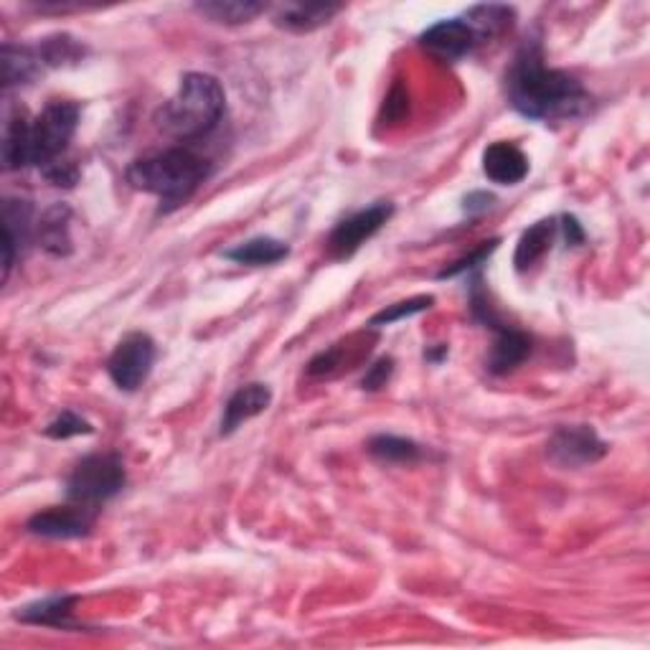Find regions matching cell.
<instances>
[{
  "instance_id": "d6986e66",
  "label": "cell",
  "mask_w": 650,
  "mask_h": 650,
  "mask_svg": "<svg viewBox=\"0 0 650 650\" xmlns=\"http://www.w3.org/2000/svg\"><path fill=\"white\" fill-rule=\"evenodd\" d=\"M287 254H290V247L272 237L247 239V242L237 244L235 250L224 252L227 260L237 264H247V267H270V264L283 262Z\"/></svg>"
},
{
  "instance_id": "ba28073f",
  "label": "cell",
  "mask_w": 650,
  "mask_h": 650,
  "mask_svg": "<svg viewBox=\"0 0 650 650\" xmlns=\"http://www.w3.org/2000/svg\"><path fill=\"white\" fill-rule=\"evenodd\" d=\"M547 455L554 465L565 470L584 468L602 460L607 455V445L590 424H565L554 430L547 443Z\"/></svg>"
},
{
  "instance_id": "4316f807",
  "label": "cell",
  "mask_w": 650,
  "mask_h": 650,
  "mask_svg": "<svg viewBox=\"0 0 650 650\" xmlns=\"http://www.w3.org/2000/svg\"><path fill=\"white\" fill-rule=\"evenodd\" d=\"M391 374H395V358L384 356L379 361H374V364L366 368L364 379H361V387H364L366 391H379L387 387Z\"/></svg>"
},
{
  "instance_id": "7402d4cb",
  "label": "cell",
  "mask_w": 650,
  "mask_h": 650,
  "mask_svg": "<svg viewBox=\"0 0 650 650\" xmlns=\"http://www.w3.org/2000/svg\"><path fill=\"white\" fill-rule=\"evenodd\" d=\"M366 451L374 460L387 463V465H414L424 457L422 445H417L414 440L397 437V435H376L368 440Z\"/></svg>"
},
{
  "instance_id": "7c38bea8",
  "label": "cell",
  "mask_w": 650,
  "mask_h": 650,
  "mask_svg": "<svg viewBox=\"0 0 650 650\" xmlns=\"http://www.w3.org/2000/svg\"><path fill=\"white\" fill-rule=\"evenodd\" d=\"M34 206L26 198H5L3 204V280L11 275L13 264L26 252L34 237Z\"/></svg>"
},
{
  "instance_id": "5b68a950",
  "label": "cell",
  "mask_w": 650,
  "mask_h": 650,
  "mask_svg": "<svg viewBox=\"0 0 650 650\" xmlns=\"http://www.w3.org/2000/svg\"><path fill=\"white\" fill-rule=\"evenodd\" d=\"M127 483L125 465L115 453L87 455L67 478V499L71 503L98 509L104 501L115 499Z\"/></svg>"
},
{
  "instance_id": "603a6c76",
  "label": "cell",
  "mask_w": 650,
  "mask_h": 650,
  "mask_svg": "<svg viewBox=\"0 0 650 650\" xmlns=\"http://www.w3.org/2000/svg\"><path fill=\"white\" fill-rule=\"evenodd\" d=\"M465 21L470 23V28L476 31L478 42L483 44L488 38L503 34L505 28H511L513 8L509 5H476L465 13Z\"/></svg>"
},
{
  "instance_id": "30bf717a",
  "label": "cell",
  "mask_w": 650,
  "mask_h": 650,
  "mask_svg": "<svg viewBox=\"0 0 650 650\" xmlns=\"http://www.w3.org/2000/svg\"><path fill=\"white\" fill-rule=\"evenodd\" d=\"M94 511L79 503L54 505L28 518V532L44 539H79L92 532Z\"/></svg>"
},
{
  "instance_id": "3957f363",
  "label": "cell",
  "mask_w": 650,
  "mask_h": 650,
  "mask_svg": "<svg viewBox=\"0 0 650 650\" xmlns=\"http://www.w3.org/2000/svg\"><path fill=\"white\" fill-rule=\"evenodd\" d=\"M212 175V163L189 148H168L127 166L125 179L133 189L160 198V212H173L196 194Z\"/></svg>"
},
{
  "instance_id": "484cf974",
  "label": "cell",
  "mask_w": 650,
  "mask_h": 650,
  "mask_svg": "<svg viewBox=\"0 0 650 650\" xmlns=\"http://www.w3.org/2000/svg\"><path fill=\"white\" fill-rule=\"evenodd\" d=\"M94 427L84 417H79L71 409H64V412L56 417L54 422H49L44 427V435L52 440H69V437H79V435H92Z\"/></svg>"
},
{
  "instance_id": "4fadbf2b",
  "label": "cell",
  "mask_w": 650,
  "mask_h": 650,
  "mask_svg": "<svg viewBox=\"0 0 650 650\" xmlns=\"http://www.w3.org/2000/svg\"><path fill=\"white\" fill-rule=\"evenodd\" d=\"M483 173L499 186H516L528 175V158L509 140L491 142L483 150Z\"/></svg>"
},
{
  "instance_id": "9c48e42d",
  "label": "cell",
  "mask_w": 650,
  "mask_h": 650,
  "mask_svg": "<svg viewBox=\"0 0 650 650\" xmlns=\"http://www.w3.org/2000/svg\"><path fill=\"white\" fill-rule=\"evenodd\" d=\"M395 214V206L389 201H379V204L364 208V212H356L349 219H343L339 227L331 231V239H328V250L335 260H349L351 254L361 250V244L366 239H372L376 231H379L384 224L391 219Z\"/></svg>"
},
{
  "instance_id": "8fae6325",
  "label": "cell",
  "mask_w": 650,
  "mask_h": 650,
  "mask_svg": "<svg viewBox=\"0 0 650 650\" xmlns=\"http://www.w3.org/2000/svg\"><path fill=\"white\" fill-rule=\"evenodd\" d=\"M422 49H427L432 56L443 61H460L465 56L476 52L480 44L476 31L470 28V23L465 19H447L437 21L435 26H430L420 36Z\"/></svg>"
},
{
  "instance_id": "52a82bcc",
  "label": "cell",
  "mask_w": 650,
  "mask_h": 650,
  "mask_svg": "<svg viewBox=\"0 0 650 650\" xmlns=\"http://www.w3.org/2000/svg\"><path fill=\"white\" fill-rule=\"evenodd\" d=\"M156 364V343L148 333H127L107 358V374L117 389L135 391L148 381Z\"/></svg>"
},
{
  "instance_id": "5bb4252c",
  "label": "cell",
  "mask_w": 650,
  "mask_h": 650,
  "mask_svg": "<svg viewBox=\"0 0 650 650\" xmlns=\"http://www.w3.org/2000/svg\"><path fill=\"white\" fill-rule=\"evenodd\" d=\"M272 404V389L267 384H247V387L237 389L231 399L224 404L221 414V435H231V432L239 430V424H244L252 417L262 414L264 409Z\"/></svg>"
},
{
  "instance_id": "6da1fadb",
  "label": "cell",
  "mask_w": 650,
  "mask_h": 650,
  "mask_svg": "<svg viewBox=\"0 0 650 650\" xmlns=\"http://www.w3.org/2000/svg\"><path fill=\"white\" fill-rule=\"evenodd\" d=\"M505 92L513 110L541 123H567L588 115L590 110V94L580 79L561 69H549L536 44L516 54L505 77Z\"/></svg>"
},
{
  "instance_id": "ffe728a7",
  "label": "cell",
  "mask_w": 650,
  "mask_h": 650,
  "mask_svg": "<svg viewBox=\"0 0 650 650\" xmlns=\"http://www.w3.org/2000/svg\"><path fill=\"white\" fill-rule=\"evenodd\" d=\"M554 235H557V221L554 219L536 221L534 227H528L524 235H521L516 244V254H513V264H516V270L526 272L528 267H534V264L551 250Z\"/></svg>"
},
{
  "instance_id": "7a4b0ae2",
  "label": "cell",
  "mask_w": 650,
  "mask_h": 650,
  "mask_svg": "<svg viewBox=\"0 0 650 650\" xmlns=\"http://www.w3.org/2000/svg\"><path fill=\"white\" fill-rule=\"evenodd\" d=\"M227 110L219 79L204 71H189L181 77L179 92L158 107L152 123L163 135L181 142H194L206 138L221 123Z\"/></svg>"
},
{
  "instance_id": "f546056e",
  "label": "cell",
  "mask_w": 650,
  "mask_h": 650,
  "mask_svg": "<svg viewBox=\"0 0 650 650\" xmlns=\"http://www.w3.org/2000/svg\"><path fill=\"white\" fill-rule=\"evenodd\" d=\"M447 356V346H437V351H424V358L432 361V364H440Z\"/></svg>"
},
{
  "instance_id": "e0dca14e",
  "label": "cell",
  "mask_w": 650,
  "mask_h": 650,
  "mask_svg": "<svg viewBox=\"0 0 650 650\" xmlns=\"http://www.w3.org/2000/svg\"><path fill=\"white\" fill-rule=\"evenodd\" d=\"M75 605L77 597L75 595H59V597H49L42 602H34V605L19 607L13 613L15 620L21 623H31V625H52V628H77L75 617Z\"/></svg>"
},
{
  "instance_id": "2e32d148",
  "label": "cell",
  "mask_w": 650,
  "mask_h": 650,
  "mask_svg": "<svg viewBox=\"0 0 650 650\" xmlns=\"http://www.w3.org/2000/svg\"><path fill=\"white\" fill-rule=\"evenodd\" d=\"M341 11L343 5L339 3H287L277 11L275 23L280 28L293 31V34H308V31L326 26Z\"/></svg>"
},
{
  "instance_id": "cb8c5ba5",
  "label": "cell",
  "mask_w": 650,
  "mask_h": 650,
  "mask_svg": "<svg viewBox=\"0 0 650 650\" xmlns=\"http://www.w3.org/2000/svg\"><path fill=\"white\" fill-rule=\"evenodd\" d=\"M38 59H42L44 67H69V64L82 61L84 56V46L77 42L75 36L69 34H56V36H46L42 44L34 46Z\"/></svg>"
},
{
  "instance_id": "8992f818",
  "label": "cell",
  "mask_w": 650,
  "mask_h": 650,
  "mask_svg": "<svg viewBox=\"0 0 650 650\" xmlns=\"http://www.w3.org/2000/svg\"><path fill=\"white\" fill-rule=\"evenodd\" d=\"M470 305H472V316H476L480 323H486L488 328H493L495 331L491 356H488V372L495 376L511 374L513 368L524 364L528 353H532V339H528L524 331H518V328L501 323L491 305H488L486 295L480 293L478 283H476V290H472Z\"/></svg>"
},
{
  "instance_id": "f1b7e54d",
  "label": "cell",
  "mask_w": 650,
  "mask_h": 650,
  "mask_svg": "<svg viewBox=\"0 0 650 650\" xmlns=\"http://www.w3.org/2000/svg\"><path fill=\"white\" fill-rule=\"evenodd\" d=\"M561 231H565V239H567V244L569 247H580V244H584V229H582V224L577 221V216H561Z\"/></svg>"
},
{
  "instance_id": "83f0119b",
  "label": "cell",
  "mask_w": 650,
  "mask_h": 650,
  "mask_svg": "<svg viewBox=\"0 0 650 650\" xmlns=\"http://www.w3.org/2000/svg\"><path fill=\"white\" fill-rule=\"evenodd\" d=\"M495 247H499V239H493V242H486L483 247H478L476 252H472L470 256H463V260H457L453 267H445L443 272H440V280H445V277H455V275H460V272H468V270H472V267H478V264H483L488 256H491L493 252H495Z\"/></svg>"
},
{
  "instance_id": "ac0fdd59",
  "label": "cell",
  "mask_w": 650,
  "mask_h": 650,
  "mask_svg": "<svg viewBox=\"0 0 650 650\" xmlns=\"http://www.w3.org/2000/svg\"><path fill=\"white\" fill-rule=\"evenodd\" d=\"M71 208L67 204H54L42 219L36 221V235L44 252L52 256L71 254V235H69Z\"/></svg>"
},
{
  "instance_id": "277c9868",
  "label": "cell",
  "mask_w": 650,
  "mask_h": 650,
  "mask_svg": "<svg viewBox=\"0 0 650 650\" xmlns=\"http://www.w3.org/2000/svg\"><path fill=\"white\" fill-rule=\"evenodd\" d=\"M77 125V104L69 100H52L34 119L26 123V133H23V166H36L44 171V168L59 163L71 138H75Z\"/></svg>"
},
{
  "instance_id": "d4e9b609",
  "label": "cell",
  "mask_w": 650,
  "mask_h": 650,
  "mask_svg": "<svg viewBox=\"0 0 650 650\" xmlns=\"http://www.w3.org/2000/svg\"><path fill=\"white\" fill-rule=\"evenodd\" d=\"M432 303H435L432 295H420V298H409V300H401L395 305H387V308L379 310L372 320H368V326L372 328L391 326V323H397V320H404L409 316H417V312L432 308Z\"/></svg>"
},
{
  "instance_id": "9a60e30c",
  "label": "cell",
  "mask_w": 650,
  "mask_h": 650,
  "mask_svg": "<svg viewBox=\"0 0 650 650\" xmlns=\"http://www.w3.org/2000/svg\"><path fill=\"white\" fill-rule=\"evenodd\" d=\"M0 71H3V90H13V87L31 84L44 71V64L38 59L36 49L31 46H15L3 44L0 52Z\"/></svg>"
},
{
  "instance_id": "44dd1931",
  "label": "cell",
  "mask_w": 650,
  "mask_h": 650,
  "mask_svg": "<svg viewBox=\"0 0 650 650\" xmlns=\"http://www.w3.org/2000/svg\"><path fill=\"white\" fill-rule=\"evenodd\" d=\"M196 13L214 23H224V26H242L250 23L256 15L267 11L264 3H254V0H204L196 3Z\"/></svg>"
}]
</instances>
